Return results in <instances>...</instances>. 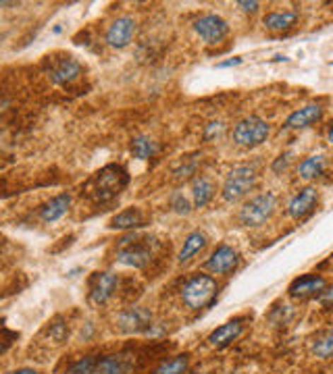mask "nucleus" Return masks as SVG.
I'll use <instances>...</instances> for the list:
<instances>
[{
    "label": "nucleus",
    "mask_w": 333,
    "mask_h": 374,
    "mask_svg": "<svg viewBox=\"0 0 333 374\" xmlns=\"http://www.w3.org/2000/svg\"><path fill=\"white\" fill-rule=\"evenodd\" d=\"M327 287L325 279L319 277V275H302L292 281L290 285V296L294 299H310V298H319L321 291Z\"/></svg>",
    "instance_id": "nucleus-11"
},
{
    "label": "nucleus",
    "mask_w": 333,
    "mask_h": 374,
    "mask_svg": "<svg viewBox=\"0 0 333 374\" xmlns=\"http://www.w3.org/2000/svg\"><path fill=\"white\" fill-rule=\"evenodd\" d=\"M6 349H8V343H4V341H0V356H2V354H4Z\"/></svg>",
    "instance_id": "nucleus-37"
},
{
    "label": "nucleus",
    "mask_w": 333,
    "mask_h": 374,
    "mask_svg": "<svg viewBox=\"0 0 333 374\" xmlns=\"http://www.w3.org/2000/svg\"><path fill=\"white\" fill-rule=\"evenodd\" d=\"M242 333H244V318H235V320H229V322L221 325L219 329H215L209 337V343L217 349H225L227 345L238 341Z\"/></svg>",
    "instance_id": "nucleus-15"
},
{
    "label": "nucleus",
    "mask_w": 333,
    "mask_h": 374,
    "mask_svg": "<svg viewBox=\"0 0 333 374\" xmlns=\"http://www.w3.org/2000/svg\"><path fill=\"white\" fill-rule=\"evenodd\" d=\"M238 6H240V8H242V11H244V13H257V11H259V2H248V0H240V2H238Z\"/></svg>",
    "instance_id": "nucleus-34"
},
{
    "label": "nucleus",
    "mask_w": 333,
    "mask_h": 374,
    "mask_svg": "<svg viewBox=\"0 0 333 374\" xmlns=\"http://www.w3.org/2000/svg\"><path fill=\"white\" fill-rule=\"evenodd\" d=\"M92 374H127V360L123 356H105L96 360Z\"/></svg>",
    "instance_id": "nucleus-23"
},
{
    "label": "nucleus",
    "mask_w": 333,
    "mask_h": 374,
    "mask_svg": "<svg viewBox=\"0 0 333 374\" xmlns=\"http://www.w3.org/2000/svg\"><path fill=\"white\" fill-rule=\"evenodd\" d=\"M327 140H329V144L333 146V121H332V125H329V133H327Z\"/></svg>",
    "instance_id": "nucleus-38"
},
{
    "label": "nucleus",
    "mask_w": 333,
    "mask_h": 374,
    "mask_svg": "<svg viewBox=\"0 0 333 374\" xmlns=\"http://www.w3.org/2000/svg\"><path fill=\"white\" fill-rule=\"evenodd\" d=\"M271 133V127L259 119V116H250V119H244L240 121L235 127H233V142L240 146V148H257L260 146Z\"/></svg>",
    "instance_id": "nucleus-6"
},
{
    "label": "nucleus",
    "mask_w": 333,
    "mask_h": 374,
    "mask_svg": "<svg viewBox=\"0 0 333 374\" xmlns=\"http://www.w3.org/2000/svg\"><path fill=\"white\" fill-rule=\"evenodd\" d=\"M46 65H48L46 71H48L50 81L54 85H63V88L75 83L83 73V67L75 61L74 56H59V59H50L48 56Z\"/></svg>",
    "instance_id": "nucleus-8"
},
{
    "label": "nucleus",
    "mask_w": 333,
    "mask_h": 374,
    "mask_svg": "<svg viewBox=\"0 0 333 374\" xmlns=\"http://www.w3.org/2000/svg\"><path fill=\"white\" fill-rule=\"evenodd\" d=\"M46 335H48V339H52L54 343H63V341H67V337H69V327L59 318V320H54V322L46 329Z\"/></svg>",
    "instance_id": "nucleus-29"
},
{
    "label": "nucleus",
    "mask_w": 333,
    "mask_h": 374,
    "mask_svg": "<svg viewBox=\"0 0 333 374\" xmlns=\"http://www.w3.org/2000/svg\"><path fill=\"white\" fill-rule=\"evenodd\" d=\"M257 181H259V175L252 167H248V164L233 167L225 179V186H223V200L229 204L240 202L257 187Z\"/></svg>",
    "instance_id": "nucleus-4"
},
{
    "label": "nucleus",
    "mask_w": 333,
    "mask_h": 374,
    "mask_svg": "<svg viewBox=\"0 0 333 374\" xmlns=\"http://www.w3.org/2000/svg\"><path fill=\"white\" fill-rule=\"evenodd\" d=\"M192 195H194V206L196 208H204L213 200V195H215L213 181L206 179V177H194V181H192Z\"/></svg>",
    "instance_id": "nucleus-21"
},
{
    "label": "nucleus",
    "mask_w": 333,
    "mask_h": 374,
    "mask_svg": "<svg viewBox=\"0 0 333 374\" xmlns=\"http://www.w3.org/2000/svg\"><path fill=\"white\" fill-rule=\"evenodd\" d=\"M312 354L319 360H332L333 358V329H325L321 333H317V337L312 339L310 345Z\"/></svg>",
    "instance_id": "nucleus-24"
},
{
    "label": "nucleus",
    "mask_w": 333,
    "mask_h": 374,
    "mask_svg": "<svg viewBox=\"0 0 333 374\" xmlns=\"http://www.w3.org/2000/svg\"><path fill=\"white\" fill-rule=\"evenodd\" d=\"M317 202H319V193L315 187H304L300 189V193H296L288 206V212L292 219L296 221H304L306 217H310L317 208Z\"/></svg>",
    "instance_id": "nucleus-12"
},
{
    "label": "nucleus",
    "mask_w": 333,
    "mask_h": 374,
    "mask_svg": "<svg viewBox=\"0 0 333 374\" xmlns=\"http://www.w3.org/2000/svg\"><path fill=\"white\" fill-rule=\"evenodd\" d=\"M71 206V195L69 193H61V195H54L52 200H48L42 208H40V219L44 223H57L59 219H63L67 215Z\"/></svg>",
    "instance_id": "nucleus-16"
},
{
    "label": "nucleus",
    "mask_w": 333,
    "mask_h": 374,
    "mask_svg": "<svg viewBox=\"0 0 333 374\" xmlns=\"http://www.w3.org/2000/svg\"><path fill=\"white\" fill-rule=\"evenodd\" d=\"M187 366H189V356L182 354V356H175L171 360H165L160 366L154 368L152 374H185Z\"/></svg>",
    "instance_id": "nucleus-26"
},
{
    "label": "nucleus",
    "mask_w": 333,
    "mask_h": 374,
    "mask_svg": "<svg viewBox=\"0 0 333 374\" xmlns=\"http://www.w3.org/2000/svg\"><path fill=\"white\" fill-rule=\"evenodd\" d=\"M264 28L269 32H290L298 23L296 11H279V13H269L262 19Z\"/></svg>",
    "instance_id": "nucleus-18"
},
{
    "label": "nucleus",
    "mask_w": 333,
    "mask_h": 374,
    "mask_svg": "<svg viewBox=\"0 0 333 374\" xmlns=\"http://www.w3.org/2000/svg\"><path fill=\"white\" fill-rule=\"evenodd\" d=\"M6 374H40L34 368H21V370H13V373H6Z\"/></svg>",
    "instance_id": "nucleus-36"
},
{
    "label": "nucleus",
    "mask_w": 333,
    "mask_h": 374,
    "mask_svg": "<svg viewBox=\"0 0 333 374\" xmlns=\"http://www.w3.org/2000/svg\"><path fill=\"white\" fill-rule=\"evenodd\" d=\"M146 224V217L140 208H125L123 212H119L117 217H112L111 229H140Z\"/></svg>",
    "instance_id": "nucleus-19"
},
{
    "label": "nucleus",
    "mask_w": 333,
    "mask_h": 374,
    "mask_svg": "<svg viewBox=\"0 0 333 374\" xmlns=\"http://www.w3.org/2000/svg\"><path fill=\"white\" fill-rule=\"evenodd\" d=\"M0 6H17V2H0Z\"/></svg>",
    "instance_id": "nucleus-39"
},
{
    "label": "nucleus",
    "mask_w": 333,
    "mask_h": 374,
    "mask_svg": "<svg viewBox=\"0 0 333 374\" xmlns=\"http://www.w3.org/2000/svg\"><path fill=\"white\" fill-rule=\"evenodd\" d=\"M238 262H240V256H238V252H235L233 248H229V246H219V248L211 254V258L206 260V268H209L211 272H215V275H229V272L235 270Z\"/></svg>",
    "instance_id": "nucleus-14"
},
{
    "label": "nucleus",
    "mask_w": 333,
    "mask_h": 374,
    "mask_svg": "<svg viewBox=\"0 0 333 374\" xmlns=\"http://www.w3.org/2000/svg\"><path fill=\"white\" fill-rule=\"evenodd\" d=\"M158 152V144L154 140H150L148 135H138L134 142H132V154L138 158V160H148L154 158Z\"/></svg>",
    "instance_id": "nucleus-25"
},
{
    "label": "nucleus",
    "mask_w": 333,
    "mask_h": 374,
    "mask_svg": "<svg viewBox=\"0 0 333 374\" xmlns=\"http://www.w3.org/2000/svg\"><path fill=\"white\" fill-rule=\"evenodd\" d=\"M219 285L211 275H194L182 287V301L189 310H202L217 298Z\"/></svg>",
    "instance_id": "nucleus-3"
},
{
    "label": "nucleus",
    "mask_w": 333,
    "mask_h": 374,
    "mask_svg": "<svg viewBox=\"0 0 333 374\" xmlns=\"http://www.w3.org/2000/svg\"><path fill=\"white\" fill-rule=\"evenodd\" d=\"M329 262H332V266H333V256H332V258H329Z\"/></svg>",
    "instance_id": "nucleus-40"
},
{
    "label": "nucleus",
    "mask_w": 333,
    "mask_h": 374,
    "mask_svg": "<svg viewBox=\"0 0 333 374\" xmlns=\"http://www.w3.org/2000/svg\"><path fill=\"white\" fill-rule=\"evenodd\" d=\"M204 248H206V235L200 233V231L189 233V235L185 237L182 252H180V262H182V264H187L196 254H200Z\"/></svg>",
    "instance_id": "nucleus-22"
},
{
    "label": "nucleus",
    "mask_w": 333,
    "mask_h": 374,
    "mask_svg": "<svg viewBox=\"0 0 333 374\" xmlns=\"http://www.w3.org/2000/svg\"><path fill=\"white\" fill-rule=\"evenodd\" d=\"M319 301L325 306V308H333V285L332 287H325L319 296Z\"/></svg>",
    "instance_id": "nucleus-32"
},
{
    "label": "nucleus",
    "mask_w": 333,
    "mask_h": 374,
    "mask_svg": "<svg viewBox=\"0 0 333 374\" xmlns=\"http://www.w3.org/2000/svg\"><path fill=\"white\" fill-rule=\"evenodd\" d=\"M275 208H277V195L275 193H260L242 206L238 219L244 227H260L273 217Z\"/></svg>",
    "instance_id": "nucleus-5"
},
{
    "label": "nucleus",
    "mask_w": 333,
    "mask_h": 374,
    "mask_svg": "<svg viewBox=\"0 0 333 374\" xmlns=\"http://www.w3.org/2000/svg\"><path fill=\"white\" fill-rule=\"evenodd\" d=\"M323 119V109L319 104H308L300 111L292 112L286 121V129H306Z\"/></svg>",
    "instance_id": "nucleus-17"
},
{
    "label": "nucleus",
    "mask_w": 333,
    "mask_h": 374,
    "mask_svg": "<svg viewBox=\"0 0 333 374\" xmlns=\"http://www.w3.org/2000/svg\"><path fill=\"white\" fill-rule=\"evenodd\" d=\"M325 167H327V158L323 154H317V156H308L300 162L298 167V175L306 181L310 179H317L325 173Z\"/></svg>",
    "instance_id": "nucleus-20"
},
{
    "label": "nucleus",
    "mask_w": 333,
    "mask_h": 374,
    "mask_svg": "<svg viewBox=\"0 0 333 374\" xmlns=\"http://www.w3.org/2000/svg\"><path fill=\"white\" fill-rule=\"evenodd\" d=\"M288 164H290V154H281V156L273 162V171H275V173H281V169L286 171Z\"/></svg>",
    "instance_id": "nucleus-33"
},
{
    "label": "nucleus",
    "mask_w": 333,
    "mask_h": 374,
    "mask_svg": "<svg viewBox=\"0 0 333 374\" xmlns=\"http://www.w3.org/2000/svg\"><path fill=\"white\" fill-rule=\"evenodd\" d=\"M223 131H225V125L219 123V121H213V123H209V125L204 127V140L211 142V140H215V138H221Z\"/></svg>",
    "instance_id": "nucleus-30"
},
{
    "label": "nucleus",
    "mask_w": 333,
    "mask_h": 374,
    "mask_svg": "<svg viewBox=\"0 0 333 374\" xmlns=\"http://www.w3.org/2000/svg\"><path fill=\"white\" fill-rule=\"evenodd\" d=\"M194 32L206 44H221L229 36V25L219 15H204L194 23Z\"/></svg>",
    "instance_id": "nucleus-10"
},
{
    "label": "nucleus",
    "mask_w": 333,
    "mask_h": 374,
    "mask_svg": "<svg viewBox=\"0 0 333 374\" xmlns=\"http://www.w3.org/2000/svg\"><path fill=\"white\" fill-rule=\"evenodd\" d=\"M192 374H206V373H192Z\"/></svg>",
    "instance_id": "nucleus-41"
},
{
    "label": "nucleus",
    "mask_w": 333,
    "mask_h": 374,
    "mask_svg": "<svg viewBox=\"0 0 333 374\" xmlns=\"http://www.w3.org/2000/svg\"><path fill=\"white\" fill-rule=\"evenodd\" d=\"M196 169H198V160L192 158V156H187V158L182 160V164L173 171V175H175L177 181H185V179H189L192 175H196Z\"/></svg>",
    "instance_id": "nucleus-28"
},
{
    "label": "nucleus",
    "mask_w": 333,
    "mask_h": 374,
    "mask_svg": "<svg viewBox=\"0 0 333 374\" xmlns=\"http://www.w3.org/2000/svg\"><path fill=\"white\" fill-rule=\"evenodd\" d=\"M136 36V21L132 17H119L107 32V44L111 48H125Z\"/></svg>",
    "instance_id": "nucleus-13"
},
{
    "label": "nucleus",
    "mask_w": 333,
    "mask_h": 374,
    "mask_svg": "<svg viewBox=\"0 0 333 374\" xmlns=\"http://www.w3.org/2000/svg\"><path fill=\"white\" fill-rule=\"evenodd\" d=\"M127 183H129V175L121 164H107L83 183L81 195H86L94 204H107L115 200L127 187Z\"/></svg>",
    "instance_id": "nucleus-1"
},
{
    "label": "nucleus",
    "mask_w": 333,
    "mask_h": 374,
    "mask_svg": "<svg viewBox=\"0 0 333 374\" xmlns=\"http://www.w3.org/2000/svg\"><path fill=\"white\" fill-rule=\"evenodd\" d=\"M94 366H96V358L94 356H83V358L71 362L63 374H92Z\"/></svg>",
    "instance_id": "nucleus-27"
},
{
    "label": "nucleus",
    "mask_w": 333,
    "mask_h": 374,
    "mask_svg": "<svg viewBox=\"0 0 333 374\" xmlns=\"http://www.w3.org/2000/svg\"><path fill=\"white\" fill-rule=\"evenodd\" d=\"M119 287V277L112 275V272H96L92 279H90V303L92 306H105L109 299L115 296Z\"/></svg>",
    "instance_id": "nucleus-9"
},
{
    "label": "nucleus",
    "mask_w": 333,
    "mask_h": 374,
    "mask_svg": "<svg viewBox=\"0 0 333 374\" xmlns=\"http://www.w3.org/2000/svg\"><path fill=\"white\" fill-rule=\"evenodd\" d=\"M171 206H173V210H175L177 215H189V204H187V200H185L182 193H175V195H173Z\"/></svg>",
    "instance_id": "nucleus-31"
},
{
    "label": "nucleus",
    "mask_w": 333,
    "mask_h": 374,
    "mask_svg": "<svg viewBox=\"0 0 333 374\" xmlns=\"http://www.w3.org/2000/svg\"><path fill=\"white\" fill-rule=\"evenodd\" d=\"M158 250V241L150 235H132V237H123L119 241V250H117V262L125 264V266H134V268H148L150 262L154 260Z\"/></svg>",
    "instance_id": "nucleus-2"
},
{
    "label": "nucleus",
    "mask_w": 333,
    "mask_h": 374,
    "mask_svg": "<svg viewBox=\"0 0 333 374\" xmlns=\"http://www.w3.org/2000/svg\"><path fill=\"white\" fill-rule=\"evenodd\" d=\"M238 65H242V59H238V56H235V59L223 61V63H219L217 67H219V69H229V67H238Z\"/></svg>",
    "instance_id": "nucleus-35"
},
{
    "label": "nucleus",
    "mask_w": 333,
    "mask_h": 374,
    "mask_svg": "<svg viewBox=\"0 0 333 374\" xmlns=\"http://www.w3.org/2000/svg\"><path fill=\"white\" fill-rule=\"evenodd\" d=\"M154 325V318H152V312L142 308V306H132L127 310H123L117 318V327L121 333H127V335H142V333H148L150 327Z\"/></svg>",
    "instance_id": "nucleus-7"
}]
</instances>
